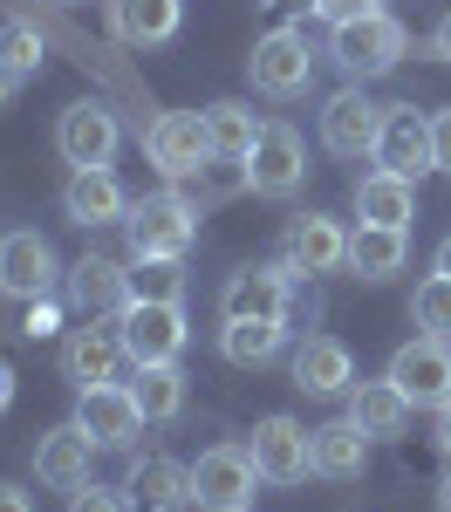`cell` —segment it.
Segmentation results:
<instances>
[{"label":"cell","mask_w":451,"mask_h":512,"mask_svg":"<svg viewBox=\"0 0 451 512\" xmlns=\"http://www.w3.org/2000/svg\"><path fill=\"white\" fill-rule=\"evenodd\" d=\"M404 253H410V239L397 233V226H356V233H349V267L363 280L404 274Z\"/></svg>","instance_id":"29"},{"label":"cell","mask_w":451,"mask_h":512,"mask_svg":"<svg viewBox=\"0 0 451 512\" xmlns=\"http://www.w3.org/2000/svg\"><path fill=\"white\" fill-rule=\"evenodd\" d=\"M0 62H7L21 82L41 69V35L28 28V21H0Z\"/></svg>","instance_id":"34"},{"label":"cell","mask_w":451,"mask_h":512,"mask_svg":"<svg viewBox=\"0 0 451 512\" xmlns=\"http://www.w3.org/2000/svg\"><path fill=\"white\" fill-rule=\"evenodd\" d=\"M281 267L287 274H335V267H349V233L328 212H301V219H287Z\"/></svg>","instance_id":"12"},{"label":"cell","mask_w":451,"mask_h":512,"mask_svg":"<svg viewBox=\"0 0 451 512\" xmlns=\"http://www.w3.org/2000/svg\"><path fill=\"white\" fill-rule=\"evenodd\" d=\"M246 171H253V192L260 198H294L301 178H308L301 130H294V123H260V144L246 151Z\"/></svg>","instance_id":"10"},{"label":"cell","mask_w":451,"mask_h":512,"mask_svg":"<svg viewBox=\"0 0 451 512\" xmlns=\"http://www.w3.org/2000/svg\"><path fill=\"white\" fill-rule=\"evenodd\" d=\"M410 403L390 376H376V383H349V424H363L369 437H404V424H410Z\"/></svg>","instance_id":"25"},{"label":"cell","mask_w":451,"mask_h":512,"mask_svg":"<svg viewBox=\"0 0 451 512\" xmlns=\"http://www.w3.org/2000/svg\"><path fill=\"white\" fill-rule=\"evenodd\" d=\"M240 192H253V171H246V158H219V151L185 178V198H192L199 212L205 205H226V198H240Z\"/></svg>","instance_id":"30"},{"label":"cell","mask_w":451,"mask_h":512,"mask_svg":"<svg viewBox=\"0 0 451 512\" xmlns=\"http://www.w3.org/2000/svg\"><path fill=\"white\" fill-rule=\"evenodd\" d=\"M274 7H315V0H274Z\"/></svg>","instance_id":"46"},{"label":"cell","mask_w":451,"mask_h":512,"mask_svg":"<svg viewBox=\"0 0 451 512\" xmlns=\"http://www.w3.org/2000/svg\"><path fill=\"white\" fill-rule=\"evenodd\" d=\"M287 267H240L219 294V315L226 321H287Z\"/></svg>","instance_id":"18"},{"label":"cell","mask_w":451,"mask_h":512,"mask_svg":"<svg viewBox=\"0 0 451 512\" xmlns=\"http://www.w3.org/2000/svg\"><path fill=\"white\" fill-rule=\"evenodd\" d=\"M246 76H253V89H260V96L287 103V96H301V89L315 82V48H308V35H301V28H274V35L253 41Z\"/></svg>","instance_id":"3"},{"label":"cell","mask_w":451,"mask_h":512,"mask_svg":"<svg viewBox=\"0 0 451 512\" xmlns=\"http://www.w3.org/2000/svg\"><path fill=\"white\" fill-rule=\"evenodd\" d=\"M431 274H445V280H451V233L438 239V260H431Z\"/></svg>","instance_id":"42"},{"label":"cell","mask_w":451,"mask_h":512,"mask_svg":"<svg viewBox=\"0 0 451 512\" xmlns=\"http://www.w3.org/2000/svg\"><path fill=\"white\" fill-rule=\"evenodd\" d=\"M76 424L89 431L96 451H130L144 431V410H137L130 383H96V390H76Z\"/></svg>","instance_id":"9"},{"label":"cell","mask_w":451,"mask_h":512,"mask_svg":"<svg viewBox=\"0 0 451 512\" xmlns=\"http://www.w3.org/2000/svg\"><path fill=\"white\" fill-rule=\"evenodd\" d=\"M55 280H69V267L55 260V246H48L35 226L0 233V294H14V301H41V294H55Z\"/></svg>","instance_id":"7"},{"label":"cell","mask_w":451,"mask_h":512,"mask_svg":"<svg viewBox=\"0 0 451 512\" xmlns=\"http://www.w3.org/2000/svg\"><path fill=\"white\" fill-rule=\"evenodd\" d=\"M356 219L363 226H397L410 233V219H417V178H397V171H369L363 185H356Z\"/></svg>","instance_id":"24"},{"label":"cell","mask_w":451,"mask_h":512,"mask_svg":"<svg viewBox=\"0 0 451 512\" xmlns=\"http://www.w3.org/2000/svg\"><path fill=\"white\" fill-rule=\"evenodd\" d=\"M253 465L267 485H301V478L315 472V458H308V431L294 424V417H260L253 424Z\"/></svg>","instance_id":"16"},{"label":"cell","mask_w":451,"mask_h":512,"mask_svg":"<svg viewBox=\"0 0 451 512\" xmlns=\"http://www.w3.org/2000/svg\"><path fill=\"white\" fill-rule=\"evenodd\" d=\"M205 137H212L219 158H246V151L260 144V117H253L246 103H212V110H205Z\"/></svg>","instance_id":"31"},{"label":"cell","mask_w":451,"mask_h":512,"mask_svg":"<svg viewBox=\"0 0 451 512\" xmlns=\"http://www.w3.org/2000/svg\"><path fill=\"white\" fill-rule=\"evenodd\" d=\"M246 512H253V506H246Z\"/></svg>","instance_id":"47"},{"label":"cell","mask_w":451,"mask_h":512,"mask_svg":"<svg viewBox=\"0 0 451 512\" xmlns=\"http://www.w3.org/2000/svg\"><path fill=\"white\" fill-rule=\"evenodd\" d=\"M369 444H376V437H369L363 424H349V417H335V424H322V431H308V458H315V478H335V485L363 478Z\"/></svg>","instance_id":"21"},{"label":"cell","mask_w":451,"mask_h":512,"mask_svg":"<svg viewBox=\"0 0 451 512\" xmlns=\"http://www.w3.org/2000/svg\"><path fill=\"white\" fill-rule=\"evenodd\" d=\"M62 212H69V226H82V233H96V226H123V219H130V192L117 185L110 164H96V171H69V185H62Z\"/></svg>","instance_id":"15"},{"label":"cell","mask_w":451,"mask_h":512,"mask_svg":"<svg viewBox=\"0 0 451 512\" xmlns=\"http://www.w3.org/2000/svg\"><path fill=\"white\" fill-rule=\"evenodd\" d=\"M349 383H356V362H349V349H342L335 335H308V342L294 349V390L349 396Z\"/></svg>","instance_id":"23"},{"label":"cell","mask_w":451,"mask_h":512,"mask_svg":"<svg viewBox=\"0 0 451 512\" xmlns=\"http://www.w3.org/2000/svg\"><path fill=\"white\" fill-rule=\"evenodd\" d=\"M328 55H335V69L349 82H369V76H390L397 62H404V28L376 7L363 21H342L335 35H328Z\"/></svg>","instance_id":"2"},{"label":"cell","mask_w":451,"mask_h":512,"mask_svg":"<svg viewBox=\"0 0 451 512\" xmlns=\"http://www.w3.org/2000/svg\"><path fill=\"white\" fill-rule=\"evenodd\" d=\"M438 512H451V472L438 478Z\"/></svg>","instance_id":"45"},{"label":"cell","mask_w":451,"mask_h":512,"mask_svg":"<svg viewBox=\"0 0 451 512\" xmlns=\"http://www.w3.org/2000/svg\"><path fill=\"white\" fill-rule=\"evenodd\" d=\"M0 512H35V499L21 485H0Z\"/></svg>","instance_id":"39"},{"label":"cell","mask_w":451,"mask_h":512,"mask_svg":"<svg viewBox=\"0 0 451 512\" xmlns=\"http://www.w3.org/2000/svg\"><path fill=\"white\" fill-rule=\"evenodd\" d=\"M410 321H417L424 335L451 342V280H445V274H431L424 287H417V301H410Z\"/></svg>","instance_id":"33"},{"label":"cell","mask_w":451,"mask_h":512,"mask_svg":"<svg viewBox=\"0 0 451 512\" xmlns=\"http://www.w3.org/2000/svg\"><path fill=\"white\" fill-rule=\"evenodd\" d=\"M14 403V369H7V355H0V410Z\"/></svg>","instance_id":"43"},{"label":"cell","mask_w":451,"mask_h":512,"mask_svg":"<svg viewBox=\"0 0 451 512\" xmlns=\"http://www.w3.org/2000/svg\"><path fill=\"white\" fill-rule=\"evenodd\" d=\"M123 492H130L137 512H178V506H192V465H178V458H137L130 478H123Z\"/></svg>","instance_id":"22"},{"label":"cell","mask_w":451,"mask_h":512,"mask_svg":"<svg viewBox=\"0 0 451 512\" xmlns=\"http://www.w3.org/2000/svg\"><path fill=\"white\" fill-rule=\"evenodd\" d=\"M110 14H117V35L137 41V48H158V41L178 35V21H185V0H110Z\"/></svg>","instance_id":"27"},{"label":"cell","mask_w":451,"mask_h":512,"mask_svg":"<svg viewBox=\"0 0 451 512\" xmlns=\"http://www.w3.org/2000/svg\"><path fill=\"white\" fill-rule=\"evenodd\" d=\"M253 485H260L253 451L212 444V451H199V465H192V506L199 512H246L253 506Z\"/></svg>","instance_id":"4"},{"label":"cell","mask_w":451,"mask_h":512,"mask_svg":"<svg viewBox=\"0 0 451 512\" xmlns=\"http://www.w3.org/2000/svg\"><path fill=\"white\" fill-rule=\"evenodd\" d=\"M123 362H130V355H123V335H117V328H69V342H62V376H69L76 390L117 383Z\"/></svg>","instance_id":"19"},{"label":"cell","mask_w":451,"mask_h":512,"mask_svg":"<svg viewBox=\"0 0 451 512\" xmlns=\"http://www.w3.org/2000/svg\"><path fill=\"white\" fill-rule=\"evenodd\" d=\"M431 158H438V171H451V103L431 117Z\"/></svg>","instance_id":"38"},{"label":"cell","mask_w":451,"mask_h":512,"mask_svg":"<svg viewBox=\"0 0 451 512\" xmlns=\"http://www.w3.org/2000/svg\"><path fill=\"white\" fill-rule=\"evenodd\" d=\"M369 158L383 164V171H397V178L438 171V158H431V117L417 103H383V130H376V151Z\"/></svg>","instance_id":"8"},{"label":"cell","mask_w":451,"mask_h":512,"mask_svg":"<svg viewBox=\"0 0 451 512\" xmlns=\"http://www.w3.org/2000/svg\"><path fill=\"white\" fill-rule=\"evenodd\" d=\"M144 158L158 164L171 185H185L205 158H212V137H205V110H164L144 123Z\"/></svg>","instance_id":"6"},{"label":"cell","mask_w":451,"mask_h":512,"mask_svg":"<svg viewBox=\"0 0 451 512\" xmlns=\"http://www.w3.org/2000/svg\"><path fill=\"white\" fill-rule=\"evenodd\" d=\"M89 458H96V444H89V431H82L76 417L35 437V478L48 492H82L89 485Z\"/></svg>","instance_id":"17"},{"label":"cell","mask_w":451,"mask_h":512,"mask_svg":"<svg viewBox=\"0 0 451 512\" xmlns=\"http://www.w3.org/2000/svg\"><path fill=\"white\" fill-rule=\"evenodd\" d=\"M287 349V321H226L219 328V355L233 369H267Z\"/></svg>","instance_id":"28"},{"label":"cell","mask_w":451,"mask_h":512,"mask_svg":"<svg viewBox=\"0 0 451 512\" xmlns=\"http://www.w3.org/2000/svg\"><path fill=\"white\" fill-rule=\"evenodd\" d=\"M130 396H137L144 424H178V417H185V369H178V362H144L137 383H130Z\"/></svg>","instance_id":"26"},{"label":"cell","mask_w":451,"mask_h":512,"mask_svg":"<svg viewBox=\"0 0 451 512\" xmlns=\"http://www.w3.org/2000/svg\"><path fill=\"white\" fill-rule=\"evenodd\" d=\"M383 130V103H369L363 89H335L322 103V151L335 158H369Z\"/></svg>","instance_id":"14"},{"label":"cell","mask_w":451,"mask_h":512,"mask_svg":"<svg viewBox=\"0 0 451 512\" xmlns=\"http://www.w3.org/2000/svg\"><path fill=\"white\" fill-rule=\"evenodd\" d=\"M14 96H21V76H14V69H7V62H0V110H7V103H14Z\"/></svg>","instance_id":"41"},{"label":"cell","mask_w":451,"mask_h":512,"mask_svg":"<svg viewBox=\"0 0 451 512\" xmlns=\"http://www.w3.org/2000/svg\"><path fill=\"white\" fill-rule=\"evenodd\" d=\"M117 144H123V130H117V117H110L103 103H69L62 123H55V151H62V164H76V171L110 164Z\"/></svg>","instance_id":"11"},{"label":"cell","mask_w":451,"mask_h":512,"mask_svg":"<svg viewBox=\"0 0 451 512\" xmlns=\"http://www.w3.org/2000/svg\"><path fill=\"white\" fill-rule=\"evenodd\" d=\"M69 512H137V506H130L123 485H96V478H89L82 492H69Z\"/></svg>","instance_id":"35"},{"label":"cell","mask_w":451,"mask_h":512,"mask_svg":"<svg viewBox=\"0 0 451 512\" xmlns=\"http://www.w3.org/2000/svg\"><path fill=\"white\" fill-rule=\"evenodd\" d=\"M69 308L76 315H123L130 308V280H123L117 260H103V253H82L76 267H69Z\"/></svg>","instance_id":"20"},{"label":"cell","mask_w":451,"mask_h":512,"mask_svg":"<svg viewBox=\"0 0 451 512\" xmlns=\"http://www.w3.org/2000/svg\"><path fill=\"white\" fill-rule=\"evenodd\" d=\"M315 14H322L328 28H342V21H363V14H376V0H315Z\"/></svg>","instance_id":"36"},{"label":"cell","mask_w":451,"mask_h":512,"mask_svg":"<svg viewBox=\"0 0 451 512\" xmlns=\"http://www.w3.org/2000/svg\"><path fill=\"white\" fill-rule=\"evenodd\" d=\"M130 301H185V260H130Z\"/></svg>","instance_id":"32"},{"label":"cell","mask_w":451,"mask_h":512,"mask_svg":"<svg viewBox=\"0 0 451 512\" xmlns=\"http://www.w3.org/2000/svg\"><path fill=\"white\" fill-rule=\"evenodd\" d=\"M438 451H445V458H451V403H445V410H438Z\"/></svg>","instance_id":"44"},{"label":"cell","mask_w":451,"mask_h":512,"mask_svg":"<svg viewBox=\"0 0 451 512\" xmlns=\"http://www.w3.org/2000/svg\"><path fill=\"white\" fill-rule=\"evenodd\" d=\"M123 233H130V260H185L192 239H199V205L178 192V185H164V192L130 205Z\"/></svg>","instance_id":"1"},{"label":"cell","mask_w":451,"mask_h":512,"mask_svg":"<svg viewBox=\"0 0 451 512\" xmlns=\"http://www.w3.org/2000/svg\"><path fill=\"white\" fill-rule=\"evenodd\" d=\"M21 335L35 342V335H55V301L41 294V301H28V315H21Z\"/></svg>","instance_id":"37"},{"label":"cell","mask_w":451,"mask_h":512,"mask_svg":"<svg viewBox=\"0 0 451 512\" xmlns=\"http://www.w3.org/2000/svg\"><path fill=\"white\" fill-rule=\"evenodd\" d=\"M390 383L410 396V403H431V410H445L451 403V349L438 335H417L404 349L390 355Z\"/></svg>","instance_id":"13"},{"label":"cell","mask_w":451,"mask_h":512,"mask_svg":"<svg viewBox=\"0 0 451 512\" xmlns=\"http://www.w3.org/2000/svg\"><path fill=\"white\" fill-rule=\"evenodd\" d=\"M117 335H123V355L144 369V362H178L185 355V308L178 301H130L117 315Z\"/></svg>","instance_id":"5"},{"label":"cell","mask_w":451,"mask_h":512,"mask_svg":"<svg viewBox=\"0 0 451 512\" xmlns=\"http://www.w3.org/2000/svg\"><path fill=\"white\" fill-rule=\"evenodd\" d=\"M431 55H438V62H451V14L431 28Z\"/></svg>","instance_id":"40"}]
</instances>
